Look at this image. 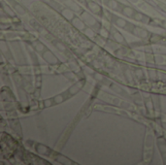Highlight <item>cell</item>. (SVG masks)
<instances>
[{
	"instance_id": "ffe728a7",
	"label": "cell",
	"mask_w": 166,
	"mask_h": 165,
	"mask_svg": "<svg viewBox=\"0 0 166 165\" xmlns=\"http://www.w3.org/2000/svg\"><path fill=\"white\" fill-rule=\"evenodd\" d=\"M94 77H95V78H96L97 80H102V76H101L100 74H98V73H96V74H95V75H94Z\"/></svg>"
},
{
	"instance_id": "e0dca14e",
	"label": "cell",
	"mask_w": 166,
	"mask_h": 165,
	"mask_svg": "<svg viewBox=\"0 0 166 165\" xmlns=\"http://www.w3.org/2000/svg\"><path fill=\"white\" fill-rule=\"evenodd\" d=\"M133 19H136V21H144V19H145V17L142 15L141 13H137V12H135V14L133 15Z\"/></svg>"
},
{
	"instance_id": "44dd1931",
	"label": "cell",
	"mask_w": 166,
	"mask_h": 165,
	"mask_svg": "<svg viewBox=\"0 0 166 165\" xmlns=\"http://www.w3.org/2000/svg\"><path fill=\"white\" fill-rule=\"evenodd\" d=\"M136 73H137V76H139V77L143 75L142 71H139V70H138V71H136Z\"/></svg>"
},
{
	"instance_id": "52a82bcc",
	"label": "cell",
	"mask_w": 166,
	"mask_h": 165,
	"mask_svg": "<svg viewBox=\"0 0 166 165\" xmlns=\"http://www.w3.org/2000/svg\"><path fill=\"white\" fill-rule=\"evenodd\" d=\"M33 47H34V49L39 53H42L46 51V47L44 46V44H42L41 42H38V41H35L34 43H33Z\"/></svg>"
},
{
	"instance_id": "30bf717a",
	"label": "cell",
	"mask_w": 166,
	"mask_h": 165,
	"mask_svg": "<svg viewBox=\"0 0 166 165\" xmlns=\"http://www.w3.org/2000/svg\"><path fill=\"white\" fill-rule=\"evenodd\" d=\"M134 33L136 34V35L141 36L142 38H145V37H147L149 35V33L147 32V31L144 30V29H141V28H135Z\"/></svg>"
},
{
	"instance_id": "d6986e66",
	"label": "cell",
	"mask_w": 166,
	"mask_h": 165,
	"mask_svg": "<svg viewBox=\"0 0 166 165\" xmlns=\"http://www.w3.org/2000/svg\"><path fill=\"white\" fill-rule=\"evenodd\" d=\"M65 76L67 77V78H69V79H75L76 78V76L74 75V74H72V73H65Z\"/></svg>"
},
{
	"instance_id": "7c38bea8",
	"label": "cell",
	"mask_w": 166,
	"mask_h": 165,
	"mask_svg": "<svg viewBox=\"0 0 166 165\" xmlns=\"http://www.w3.org/2000/svg\"><path fill=\"white\" fill-rule=\"evenodd\" d=\"M65 98L66 97L64 96V94H58L57 96H55L53 101H55V104H59V103H62Z\"/></svg>"
},
{
	"instance_id": "ba28073f",
	"label": "cell",
	"mask_w": 166,
	"mask_h": 165,
	"mask_svg": "<svg viewBox=\"0 0 166 165\" xmlns=\"http://www.w3.org/2000/svg\"><path fill=\"white\" fill-rule=\"evenodd\" d=\"M36 150L39 153H42V155H49L50 153V150L46 146H43V145H38Z\"/></svg>"
},
{
	"instance_id": "277c9868",
	"label": "cell",
	"mask_w": 166,
	"mask_h": 165,
	"mask_svg": "<svg viewBox=\"0 0 166 165\" xmlns=\"http://www.w3.org/2000/svg\"><path fill=\"white\" fill-rule=\"evenodd\" d=\"M71 21H72L73 25H74L76 28H79V29H81V30L82 29H85V28H86V24H85V22L82 21V19L76 18V17L72 19Z\"/></svg>"
},
{
	"instance_id": "8992f818",
	"label": "cell",
	"mask_w": 166,
	"mask_h": 165,
	"mask_svg": "<svg viewBox=\"0 0 166 165\" xmlns=\"http://www.w3.org/2000/svg\"><path fill=\"white\" fill-rule=\"evenodd\" d=\"M122 14H123V15H125L126 17H129V18H131V17H133V15L135 14V11L132 9L131 7L125 6V7L122 8Z\"/></svg>"
},
{
	"instance_id": "5b68a950",
	"label": "cell",
	"mask_w": 166,
	"mask_h": 165,
	"mask_svg": "<svg viewBox=\"0 0 166 165\" xmlns=\"http://www.w3.org/2000/svg\"><path fill=\"white\" fill-rule=\"evenodd\" d=\"M88 6L89 8L91 9L92 12L95 13V14H97V15H100V13H101V8L99 7V5H97L96 3H94V2H92V1H89V3H88Z\"/></svg>"
},
{
	"instance_id": "2e32d148",
	"label": "cell",
	"mask_w": 166,
	"mask_h": 165,
	"mask_svg": "<svg viewBox=\"0 0 166 165\" xmlns=\"http://www.w3.org/2000/svg\"><path fill=\"white\" fill-rule=\"evenodd\" d=\"M44 102V106L45 107H50L53 106V103H55V101H53V98H49V99H45L43 101Z\"/></svg>"
},
{
	"instance_id": "ac0fdd59",
	"label": "cell",
	"mask_w": 166,
	"mask_h": 165,
	"mask_svg": "<svg viewBox=\"0 0 166 165\" xmlns=\"http://www.w3.org/2000/svg\"><path fill=\"white\" fill-rule=\"evenodd\" d=\"M55 47H57L58 50L61 51V52H65V51H66V48L64 47V45L61 44L60 42H55Z\"/></svg>"
},
{
	"instance_id": "5bb4252c",
	"label": "cell",
	"mask_w": 166,
	"mask_h": 165,
	"mask_svg": "<svg viewBox=\"0 0 166 165\" xmlns=\"http://www.w3.org/2000/svg\"><path fill=\"white\" fill-rule=\"evenodd\" d=\"M14 8H15V10L18 12L19 14H21V15H24V14H25V10L24 9V7L21 6L19 4H15L14 5Z\"/></svg>"
},
{
	"instance_id": "9c48e42d",
	"label": "cell",
	"mask_w": 166,
	"mask_h": 165,
	"mask_svg": "<svg viewBox=\"0 0 166 165\" xmlns=\"http://www.w3.org/2000/svg\"><path fill=\"white\" fill-rule=\"evenodd\" d=\"M114 22L120 27H125L127 25V22L120 18H114Z\"/></svg>"
},
{
	"instance_id": "7402d4cb",
	"label": "cell",
	"mask_w": 166,
	"mask_h": 165,
	"mask_svg": "<svg viewBox=\"0 0 166 165\" xmlns=\"http://www.w3.org/2000/svg\"><path fill=\"white\" fill-rule=\"evenodd\" d=\"M130 1H132L133 3H136V2H138V0H130Z\"/></svg>"
},
{
	"instance_id": "8fae6325",
	"label": "cell",
	"mask_w": 166,
	"mask_h": 165,
	"mask_svg": "<svg viewBox=\"0 0 166 165\" xmlns=\"http://www.w3.org/2000/svg\"><path fill=\"white\" fill-rule=\"evenodd\" d=\"M83 18L86 19V21L89 22V24H95V19L92 18V17L91 16V15H89L88 13H84L83 14Z\"/></svg>"
},
{
	"instance_id": "7a4b0ae2",
	"label": "cell",
	"mask_w": 166,
	"mask_h": 165,
	"mask_svg": "<svg viewBox=\"0 0 166 165\" xmlns=\"http://www.w3.org/2000/svg\"><path fill=\"white\" fill-rule=\"evenodd\" d=\"M84 86V82H78L74 84L73 86L68 89V93L70 95H75L76 93H78V92L82 89V87Z\"/></svg>"
},
{
	"instance_id": "6da1fadb",
	"label": "cell",
	"mask_w": 166,
	"mask_h": 165,
	"mask_svg": "<svg viewBox=\"0 0 166 165\" xmlns=\"http://www.w3.org/2000/svg\"><path fill=\"white\" fill-rule=\"evenodd\" d=\"M43 58L50 64H57L58 62L57 56H55V55L52 52H50L48 50H46L43 53Z\"/></svg>"
},
{
	"instance_id": "3957f363",
	"label": "cell",
	"mask_w": 166,
	"mask_h": 165,
	"mask_svg": "<svg viewBox=\"0 0 166 165\" xmlns=\"http://www.w3.org/2000/svg\"><path fill=\"white\" fill-rule=\"evenodd\" d=\"M61 14H62V16H63L66 19H68V21H72V19L75 18L74 11H73L72 9H70V8H66V9H63L62 11H61Z\"/></svg>"
},
{
	"instance_id": "4fadbf2b",
	"label": "cell",
	"mask_w": 166,
	"mask_h": 165,
	"mask_svg": "<svg viewBox=\"0 0 166 165\" xmlns=\"http://www.w3.org/2000/svg\"><path fill=\"white\" fill-rule=\"evenodd\" d=\"M107 5H108V6L111 8V9L117 10L118 9V6H119V3L117 2V0H110Z\"/></svg>"
},
{
	"instance_id": "9a60e30c",
	"label": "cell",
	"mask_w": 166,
	"mask_h": 165,
	"mask_svg": "<svg viewBox=\"0 0 166 165\" xmlns=\"http://www.w3.org/2000/svg\"><path fill=\"white\" fill-rule=\"evenodd\" d=\"M114 37H115V39L117 40V42H119V43H123V42H124L123 37L120 35L118 31H115V32H114Z\"/></svg>"
}]
</instances>
